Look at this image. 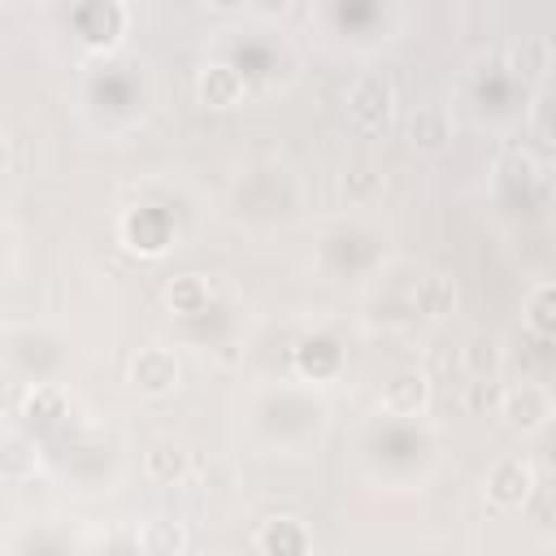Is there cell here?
<instances>
[{"mask_svg":"<svg viewBox=\"0 0 556 556\" xmlns=\"http://www.w3.org/2000/svg\"><path fill=\"white\" fill-rule=\"evenodd\" d=\"M460 365L469 378H495L504 369V348L486 334H473L465 348H460Z\"/></svg>","mask_w":556,"mask_h":556,"instance_id":"cell-13","label":"cell"},{"mask_svg":"<svg viewBox=\"0 0 556 556\" xmlns=\"http://www.w3.org/2000/svg\"><path fill=\"white\" fill-rule=\"evenodd\" d=\"M526 326L534 330L539 343L552 339V282H539L530 291V300H526Z\"/></svg>","mask_w":556,"mask_h":556,"instance_id":"cell-17","label":"cell"},{"mask_svg":"<svg viewBox=\"0 0 556 556\" xmlns=\"http://www.w3.org/2000/svg\"><path fill=\"white\" fill-rule=\"evenodd\" d=\"M408 139H413V148H421V152L447 148V139H452L447 113H443V109H417L413 122H408Z\"/></svg>","mask_w":556,"mask_h":556,"instance_id":"cell-12","label":"cell"},{"mask_svg":"<svg viewBox=\"0 0 556 556\" xmlns=\"http://www.w3.org/2000/svg\"><path fill=\"white\" fill-rule=\"evenodd\" d=\"M508 65H513V74H521V78H530V83L539 87V83H547V74H552V43H547L543 35H526L521 43H513Z\"/></svg>","mask_w":556,"mask_h":556,"instance_id":"cell-9","label":"cell"},{"mask_svg":"<svg viewBox=\"0 0 556 556\" xmlns=\"http://www.w3.org/2000/svg\"><path fill=\"white\" fill-rule=\"evenodd\" d=\"M26 395V382L17 374H0V408H17Z\"/></svg>","mask_w":556,"mask_h":556,"instance_id":"cell-20","label":"cell"},{"mask_svg":"<svg viewBox=\"0 0 556 556\" xmlns=\"http://www.w3.org/2000/svg\"><path fill=\"white\" fill-rule=\"evenodd\" d=\"M343 187H348V195H352V200H361V195H369V191L378 187V174H374V165H365V161H356V165L348 169V178H343Z\"/></svg>","mask_w":556,"mask_h":556,"instance_id":"cell-19","label":"cell"},{"mask_svg":"<svg viewBox=\"0 0 556 556\" xmlns=\"http://www.w3.org/2000/svg\"><path fill=\"white\" fill-rule=\"evenodd\" d=\"M195 96H200V104H208V109H230V104H239V96H243V78H239L230 65L213 61V65L200 70Z\"/></svg>","mask_w":556,"mask_h":556,"instance_id":"cell-6","label":"cell"},{"mask_svg":"<svg viewBox=\"0 0 556 556\" xmlns=\"http://www.w3.org/2000/svg\"><path fill=\"white\" fill-rule=\"evenodd\" d=\"M248 9H256L261 17H282L287 9H291V0H243Z\"/></svg>","mask_w":556,"mask_h":556,"instance_id":"cell-21","label":"cell"},{"mask_svg":"<svg viewBox=\"0 0 556 556\" xmlns=\"http://www.w3.org/2000/svg\"><path fill=\"white\" fill-rule=\"evenodd\" d=\"M452 304H456V282L443 269H430L426 278H417V287H413V308L417 313L443 317V313H452Z\"/></svg>","mask_w":556,"mask_h":556,"instance_id":"cell-10","label":"cell"},{"mask_svg":"<svg viewBox=\"0 0 556 556\" xmlns=\"http://www.w3.org/2000/svg\"><path fill=\"white\" fill-rule=\"evenodd\" d=\"M391 104H395L391 83L378 78V74L356 78L352 91H348V113H352V122H356L361 130H382L387 117H391Z\"/></svg>","mask_w":556,"mask_h":556,"instance_id":"cell-2","label":"cell"},{"mask_svg":"<svg viewBox=\"0 0 556 556\" xmlns=\"http://www.w3.org/2000/svg\"><path fill=\"white\" fill-rule=\"evenodd\" d=\"M243 0H208V9H222V13H230V9H239Z\"/></svg>","mask_w":556,"mask_h":556,"instance_id":"cell-22","label":"cell"},{"mask_svg":"<svg viewBox=\"0 0 556 556\" xmlns=\"http://www.w3.org/2000/svg\"><path fill=\"white\" fill-rule=\"evenodd\" d=\"M308 530L300 517H269L261 530H256V547L269 552V556H287V552H308Z\"/></svg>","mask_w":556,"mask_h":556,"instance_id":"cell-7","label":"cell"},{"mask_svg":"<svg viewBox=\"0 0 556 556\" xmlns=\"http://www.w3.org/2000/svg\"><path fill=\"white\" fill-rule=\"evenodd\" d=\"M130 382L143 391V395H165L178 387V361L165 352V348H143L135 361H130Z\"/></svg>","mask_w":556,"mask_h":556,"instance_id":"cell-5","label":"cell"},{"mask_svg":"<svg viewBox=\"0 0 556 556\" xmlns=\"http://www.w3.org/2000/svg\"><path fill=\"white\" fill-rule=\"evenodd\" d=\"M165 300L174 304V313H204V308H208V287H204L195 274H182V278L169 282Z\"/></svg>","mask_w":556,"mask_h":556,"instance_id":"cell-16","label":"cell"},{"mask_svg":"<svg viewBox=\"0 0 556 556\" xmlns=\"http://www.w3.org/2000/svg\"><path fill=\"white\" fill-rule=\"evenodd\" d=\"M39 473V447L26 434H4L0 439V478L4 482H26Z\"/></svg>","mask_w":556,"mask_h":556,"instance_id":"cell-8","label":"cell"},{"mask_svg":"<svg viewBox=\"0 0 556 556\" xmlns=\"http://www.w3.org/2000/svg\"><path fill=\"white\" fill-rule=\"evenodd\" d=\"M430 404V374L417 369V365H404L395 369L387 382H382V408L395 413V417H413Z\"/></svg>","mask_w":556,"mask_h":556,"instance_id":"cell-4","label":"cell"},{"mask_svg":"<svg viewBox=\"0 0 556 556\" xmlns=\"http://www.w3.org/2000/svg\"><path fill=\"white\" fill-rule=\"evenodd\" d=\"M17 413L26 417V421H39V426H52L56 417H65V395L56 391V387H26V395H22V404H17Z\"/></svg>","mask_w":556,"mask_h":556,"instance_id":"cell-15","label":"cell"},{"mask_svg":"<svg viewBox=\"0 0 556 556\" xmlns=\"http://www.w3.org/2000/svg\"><path fill=\"white\" fill-rule=\"evenodd\" d=\"M143 469H148V478H156V482H178V478H187L191 456H187V447H182L178 439H161V443L148 447Z\"/></svg>","mask_w":556,"mask_h":556,"instance_id":"cell-11","label":"cell"},{"mask_svg":"<svg viewBox=\"0 0 556 556\" xmlns=\"http://www.w3.org/2000/svg\"><path fill=\"white\" fill-rule=\"evenodd\" d=\"M500 417H504L513 430H521V434L543 430L547 417H552V395H547V387H539V382H521V387L500 391Z\"/></svg>","mask_w":556,"mask_h":556,"instance_id":"cell-1","label":"cell"},{"mask_svg":"<svg viewBox=\"0 0 556 556\" xmlns=\"http://www.w3.org/2000/svg\"><path fill=\"white\" fill-rule=\"evenodd\" d=\"M534 486H539V478H534V465L526 456H508L486 473V495L500 508H521L534 495Z\"/></svg>","mask_w":556,"mask_h":556,"instance_id":"cell-3","label":"cell"},{"mask_svg":"<svg viewBox=\"0 0 556 556\" xmlns=\"http://www.w3.org/2000/svg\"><path fill=\"white\" fill-rule=\"evenodd\" d=\"M135 547L152 556H174V552H187V530L178 521H148L143 530H135Z\"/></svg>","mask_w":556,"mask_h":556,"instance_id":"cell-14","label":"cell"},{"mask_svg":"<svg viewBox=\"0 0 556 556\" xmlns=\"http://www.w3.org/2000/svg\"><path fill=\"white\" fill-rule=\"evenodd\" d=\"M9 169V152H4V139H0V174Z\"/></svg>","mask_w":556,"mask_h":556,"instance_id":"cell-23","label":"cell"},{"mask_svg":"<svg viewBox=\"0 0 556 556\" xmlns=\"http://www.w3.org/2000/svg\"><path fill=\"white\" fill-rule=\"evenodd\" d=\"M552 87L547 83H539L534 87V100H530V130H534V139H543V143H552Z\"/></svg>","mask_w":556,"mask_h":556,"instance_id":"cell-18","label":"cell"}]
</instances>
